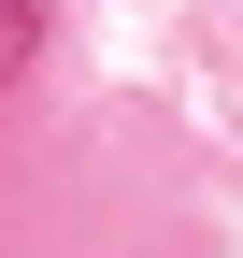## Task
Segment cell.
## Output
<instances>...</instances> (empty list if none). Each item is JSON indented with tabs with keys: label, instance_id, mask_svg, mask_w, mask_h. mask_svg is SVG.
<instances>
[{
	"label": "cell",
	"instance_id": "cell-1",
	"mask_svg": "<svg viewBox=\"0 0 243 258\" xmlns=\"http://www.w3.org/2000/svg\"><path fill=\"white\" fill-rule=\"evenodd\" d=\"M29 57H43V0H0V86H15Z\"/></svg>",
	"mask_w": 243,
	"mask_h": 258
}]
</instances>
